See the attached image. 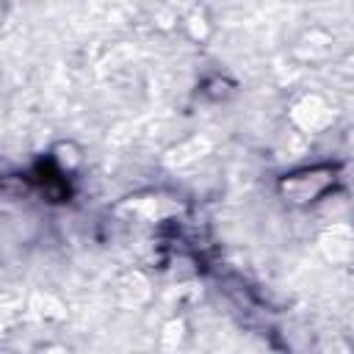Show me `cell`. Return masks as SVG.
<instances>
[{
	"label": "cell",
	"instance_id": "obj_1",
	"mask_svg": "<svg viewBox=\"0 0 354 354\" xmlns=\"http://www.w3.org/2000/svg\"><path fill=\"white\" fill-rule=\"evenodd\" d=\"M332 185H335V169L332 166H313V169L285 174V180L279 183V191L293 205H310L318 196H324Z\"/></svg>",
	"mask_w": 354,
	"mask_h": 354
}]
</instances>
